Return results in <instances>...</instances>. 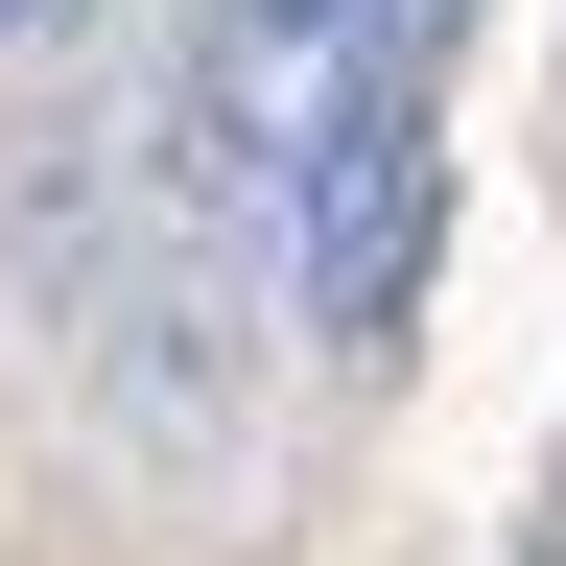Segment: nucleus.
I'll return each instance as SVG.
<instances>
[{
    "instance_id": "1",
    "label": "nucleus",
    "mask_w": 566,
    "mask_h": 566,
    "mask_svg": "<svg viewBox=\"0 0 566 566\" xmlns=\"http://www.w3.org/2000/svg\"><path fill=\"white\" fill-rule=\"evenodd\" d=\"M378 95H401V71H378V0H212V24H189V189L283 212Z\"/></svg>"
},
{
    "instance_id": "2",
    "label": "nucleus",
    "mask_w": 566,
    "mask_h": 566,
    "mask_svg": "<svg viewBox=\"0 0 566 566\" xmlns=\"http://www.w3.org/2000/svg\"><path fill=\"white\" fill-rule=\"evenodd\" d=\"M424 237H449V142H424V95H378L307 189H283V283H307V331L378 354V331L424 307Z\"/></svg>"
},
{
    "instance_id": "3",
    "label": "nucleus",
    "mask_w": 566,
    "mask_h": 566,
    "mask_svg": "<svg viewBox=\"0 0 566 566\" xmlns=\"http://www.w3.org/2000/svg\"><path fill=\"white\" fill-rule=\"evenodd\" d=\"M472 24V0H378V71H401V95H424V48H449Z\"/></svg>"
},
{
    "instance_id": "4",
    "label": "nucleus",
    "mask_w": 566,
    "mask_h": 566,
    "mask_svg": "<svg viewBox=\"0 0 566 566\" xmlns=\"http://www.w3.org/2000/svg\"><path fill=\"white\" fill-rule=\"evenodd\" d=\"M71 24H95V0H0V48H71Z\"/></svg>"
}]
</instances>
